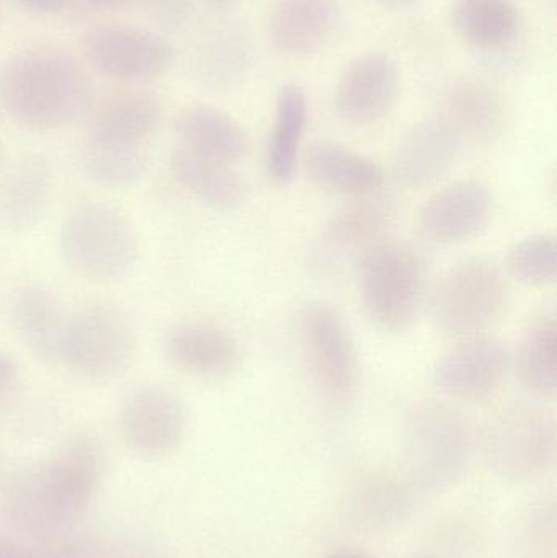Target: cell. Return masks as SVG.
I'll use <instances>...</instances> for the list:
<instances>
[{"label":"cell","mask_w":557,"mask_h":558,"mask_svg":"<svg viewBox=\"0 0 557 558\" xmlns=\"http://www.w3.org/2000/svg\"><path fill=\"white\" fill-rule=\"evenodd\" d=\"M90 81L69 52L32 45L13 52L0 71V105L33 130H61L87 117Z\"/></svg>","instance_id":"6da1fadb"},{"label":"cell","mask_w":557,"mask_h":558,"mask_svg":"<svg viewBox=\"0 0 557 558\" xmlns=\"http://www.w3.org/2000/svg\"><path fill=\"white\" fill-rule=\"evenodd\" d=\"M100 442L92 435L65 441L45 464L25 472L13 490L16 520L33 531H52L87 507L104 477Z\"/></svg>","instance_id":"7a4b0ae2"},{"label":"cell","mask_w":557,"mask_h":558,"mask_svg":"<svg viewBox=\"0 0 557 558\" xmlns=\"http://www.w3.org/2000/svg\"><path fill=\"white\" fill-rule=\"evenodd\" d=\"M61 252L78 277L95 282L121 281L140 260V234L126 213L110 203L88 199L65 216Z\"/></svg>","instance_id":"3957f363"},{"label":"cell","mask_w":557,"mask_h":558,"mask_svg":"<svg viewBox=\"0 0 557 558\" xmlns=\"http://www.w3.org/2000/svg\"><path fill=\"white\" fill-rule=\"evenodd\" d=\"M360 291L366 317L383 333L411 330L424 307L427 264L408 241L385 242L360 262Z\"/></svg>","instance_id":"277c9868"},{"label":"cell","mask_w":557,"mask_h":558,"mask_svg":"<svg viewBox=\"0 0 557 558\" xmlns=\"http://www.w3.org/2000/svg\"><path fill=\"white\" fill-rule=\"evenodd\" d=\"M509 299L506 271L489 258H470L438 282L432 315L445 337L464 340L493 327L506 312Z\"/></svg>","instance_id":"5b68a950"},{"label":"cell","mask_w":557,"mask_h":558,"mask_svg":"<svg viewBox=\"0 0 557 558\" xmlns=\"http://www.w3.org/2000/svg\"><path fill=\"white\" fill-rule=\"evenodd\" d=\"M294 335L314 387L330 402H349L359 390L360 360L342 315L324 302H307L298 308Z\"/></svg>","instance_id":"8992f818"},{"label":"cell","mask_w":557,"mask_h":558,"mask_svg":"<svg viewBox=\"0 0 557 558\" xmlns=\"http://www.w3.org/2000/svg\"><path fill=\"white\" fill-rule=\"evenodd\" d=\"M136 351L130 320L111 305L94 304L68 317L61 364L95 383L126 373Z\"/></svg>","instance_id":"52a82bcc"},{"label":"cell","mask_w":557,"mask_h":558,"mask_svg":"<svg viewBox=\"0 0 557 558\" xmlns=\"http://www.w3.org/2000/svg\"><path fill=\"white\" fill-rule=\"evenodd\" d=\"M88 64L123 84H146L164 77L175 61L173 46L162 36L126 23L94 26L82 38Z\"/></svg>","instance_id":"ba28073f"},{"label":"cell","mask_w":557,"mask_h":558,"mask_svg":"<svg viewBox=\"0 0 557 558\" xmlns=\"http://www.w3.org/2000/svg\"><path fill=\"white\" fill-rule=\"evenodd\" d=\"M398 62L386 52L373 51L350 62L336 88V111L343 123L363 128L391 113L401 95Z\"/></svg>","instance_id":"9c48e42d"},{"label":"cell","mask_w":557,"mask_h":558,"mask_svg":"<svg viewBox=\"0 0 557 558\" xmlns=\"http://www.w3.org/2000/svg\"><path fill=\"white\" fill-rule=\"evenodd\" d=\"M186 415L180 397L162 384H144L124 400L120 429L137 454L162 456L172 451L185 432Z\"/></svg>","instance_id":"30bf717a"},{"label":"cell","mask_w":557,"mask_h":558,"mask_svg":"<svg viewBox=\"0 0 557 558\" xmlns=\"http://www.w3.org/2000/svg\"><path fill=\"white\" fill-rule=\"evenodd\" d=\"M510 367L509 348L489 335L460 340L441 356L434 369V384L447 396L480 400L499 390Z\"/></svg>","instance_id":"8fae6325"},{"label":"cell","mask_w":557,"mask_h":558,"mask_svg":"<svg viewBox=\"0 0 557 558\" xmlns=\"http://www.w3.org/2000/svg\"><path fill=\"white\" fill-rule=\"evenodd\" d=\"M493 213V193L481 180H460L431 196L421 216L419 232L435 245H453L483 231Z\"/></svg>","instance_id":"7c38bea8"},{"label":"cell","mask_w":557,"mask_h":558,"mask_svg":"<svg viewBox=\"0 0 557 558\" xmlns=\"http://www.w3.org/2000/svg\"><path fill=\"white\" fill-rule=\"evenodd\" d=\"M396 215L398 209L388 196L373 193L353 198L327 222L323 254L336 262H362L373 248L389 239Z\"/></svg>","instance_id":"4fadbf2b"},{"label":"cell","mask_w":557,"mask_h":558,"mask_svg":"<svg viewBox=\"0 0 557 558\" xmlns=\"http://www.w3.org/2000/svg\"><path fill=\"white\" fill-rule=\"evenodd\" d=\"M167 356L186 376L211 383L231 379L242 364L234 335L203 322L177 325L167 338Z\"/></svg>","instance_id":"5bb4252c"},{"label":"cell","mask_w":557,"mask_h":558,"mask_svg":"<svg viewBox=\"0 0 557 558\" xmlns=\"http://www.w3.org/2000/svg\"><path fill=\"white\" fill-rule=\"evenodd\" d=\"M461 137L444 118L415 124L395 157V179L405 189L431 185L448 172L460 154Z\"/></svg>","instance_id":"9a60e30c"},{"label":"cell","mask_w":557,"mask_h":558,"mask_svg":"<svg viewBox=\"0 0 557 558\" xmlns=\"http://www.w3.org/2000/svg\"><path fill=\"white\" fill-rule=\"evenodd\" d=\"M164 107L146 90L113 92L88 110V140L143 146L162 123Z\"/></svg>","instance_id":"2e32d148"},{"label":"cell","mask_w":557,"mask_h":558,"mask_svg":"<svg viewBox=\"0 0 557 558\" xmlns=\"http://www.w3.org/2000/svg\"><path fill=\"white\" fill-rule=\"evenodd\" d=\"M303 160L307 179L332 195L362 198L378 193L385 183V172L375 160L336 141H314Z\"/></svg>","instance_id":"e0dca14e"},{"label":"cell","mask_w":557,"mask_h":558,"mask_svg":"<svg viewBox=\"0 0 557 558\" xmlns=\"http://www.w3.org/2000/svg\"><path fill=\"white\" fill-rule=\"evenodd\" d=\"M340 16L337 0H280L268 20V35L283 54H313L332 38Z\"/></svg>","instance_id":"ac0fdd59"},{"label":"cell","mask_w":557,"mask_h":558,"mask_svg":"<svg viewBox=\"0 0 557 558\" xmlns=\"http://www.w3.org/2000/svg\"><path fill=\"white\" fill-rule=\"evenodd\" d=\"M445 121L461 141L489 146L502 137L509 121V107L497 88L484 81L457 82L445 98Z\"/></svg>","instance_id":"d6986e66"},{"label":"cell","mask_w":557,"mask_h":558,"mask_svg":"<svg viewBox=\"0 0 557 558\" xmlns=\"http://www.w3.org/2000/svg\"><path fill=\"white\" fill-rule=\"evenodd\" d=\"M179 146L235 166L251 149L247 131L231 114L208 104L186 105L175 120Z\"/></svg>","instance_id":"ffe728a7"},{"label":"cell","mask_w":557,"mask_h":558,"mask_svg":"<svg viewBox=\"0 0 557 558\" xmlns=\"http://www.w3.org/2000/svg\"><path fill=\"white\" fill-rule=\"evenodd\" d=\"M13 322L23 343L38 360L61 364L68 315L56 295L41 284H26L16 292L12 305Z\"/></svg>","instance_id":"44dd1931"},{"label":"cell","mask_w":557,"mask_h":558,"mask_svg":"<svg viewBox=\"0 0 557 558\" xmlns=\"http://www.w3.org/2000/svg\"><path fill=\"white\" fill-rule=\"evenodd\" d=\"M170 170L190 195L218 211L239 208L247 196V186L234 166L199 156L185 147L173 150Z\"/></svg>","instance_id":"7402d4cb"},{"label":"cell","mask_w":557,"mask_h":558,"mask_svg":"<svg viewBox=\"0 0 557 558\" xmlns=\"http://www.w3.org/2000/svg\"><path fill=\"white\" fill-rule=\"evenodd\" d=\"M51 192L49 163L38 156L26 157L10 172L0 190V226L12 232L35 228L48 209Z\"/></svg>","instance_id":"603a6c76"},{"label":"cell","mask_w":557,"mask_h":558,"mask_svg":"<svg viewBox=\"0 0 557 558\" xmlns=\"http://www.w3.org/2000/svg\"><path fill=\"white\" fill-rule=\"evenodd\" d=\"M306 123V92L298 84L283 85L278 92L274 130L267 149V173L275 185L284 186L293 180Z\"/></svg>","instance_id":"cb8c5ba5"},{"label":"cell","mask_w":557,"mask_h":558,"mask_svg":"<svg viewBox=\"0 0 557 558\" xmlns=\"http://www.w3.org/2000/svg\"><path fill=\"white\" fill-rule=\"evenodd\" d=\"M251 62L247 36L231 23H222L203 36L193 58V74L209 88H228L241 81Z\"/></svg>","instance_id":"d4e9b609"},{"label":"cell","mask_w":557,"mask_h":558,"mask_svg":"<svg viewBox=\"0 0 557 558\" xmlns=\"http://www.w3.org/2000/svg\"><path fill=\"white\" fill-rule=\"evenodd\" d=\"M519 10L512 0H455L451 25L467 45L502 48L519 32Z\"/></svg>","instance_id":"484cf974"},{"label":"cell","mask_w":557,"mask_h":558,"mask_svg":"<svg viewBox=\"0 0 557 558\" xmlns=\"http://www.w3.org/2000/svg\"><path fill=\"white\" fill-rule=\"evenodd\" d=\"M517 377L535 396H555L557 390V320L553 311L536 315L520 341Z\"/></svg>","instance_id":"4316f807"},{"label":"cell","mask_w":557,"mask_h":558,"mask_svg":"<svg viewBox=\"0 0 557 558\" xmlns=\"http://www.w3.org/2000/svg\"><path fill=\"white\" fill-rule=\"evenodd\" d=\"M81 166L87 179L97 185L123 189L144 175L147 159L143 146L88 140L82 150Z\"/></svg>","instance_id":"83f0119b"},{"label":"cell","mask_w":557,"mask_h":558,"mask_svg":"<svg viewBox=\"0 0 557 558\" xmlns=\"http://www.w3.org/2000/svg\"><path fill=\"white\" fill-rule=\"evenodd\" d=\"M507 274L526 286H548L557 274V242L553 234H536L517 242L507 255Z\"/></svg>","instance_id":"f1b7e54d"},{"label":"cell","mask_w":557,"mask_h":558,"mask_svg":"<svg viewBox=\"0 0 557 558\" xmlns=\"http://www.w3.org/2000/svg\"><path fill=\"white\" fill-rule=\"evenodd\" d=\"M146 12L166 28H179L189 22L195 0H141Z\"/></svg>","instance_id":"f546056e"},{"label":"cell","mask_w":557,"mask_h":558,"mask_svg":"<svg viewBox=\"0 0 557 558\" xmlns=\"http://www.w3.org/2000/svg\"><path fill=\"white\" fill-rule=\"evenodd\" d=\"M19 364L10 354L0 353V400L15 386Z\"/></svg>","instance_id":"4dcf8cb0"},{"label":"cell","mask_w":557,"mask_h":558,"mask_svg":"<svg viewBox=\"0 0 557 558\" xmlns=\"http://www.w3.org/2000/svg\"><path fill=\"white\" fill-rule=\"evenodd\" d=\"M7 2L35 15H55L62 7V0H7Z\"/></svg>","instance_id":"1f68e13d"},{"label":"cell","mask_w":557,"mask_h":558,"mask_svg":"<svg viewBox=\"0 0 557 558\" xmlns=\"http://www.w3.org/2000/svg\"><path fill=\"white\" fill-rule=\"evenodd\" d=\"M84 2L95 7V9L118 10L126 7L131 0H84Z\"/></svg>","instance_id":"d6a6232c"},{"label":"cell","mask_w":557,"mask_h":558,"mask_svg":"<svg viewBox=\"0 0 557 558\" xmlns=\"http://www.w3.org/2000/svg\"><path fill=\"white\" fill-rule=\"evenodd\" d=\"M378 5L385 7L389 10L408 9V7L414 5L419 0H375Z\"/></svg>","instance_id":"836d02e7"},{"label":"cell","mask_w":557,"mask_h":558,"mask_svg":"<svg viewBox=\"0 0 557 558\" xmlns=\"http://www.w3.org/2000/svg\"><path fill=\"white\" fill-rule=\"evenodd\" d=\"M206 2L211 3L216 9H231L239 0H206Z\"/></svg>","instance_id":"e575fe53"},{"label":"cell","mask_w":557,"mask_h":558,"mask_svg":"<svg viewBox=\"0 0 557 558\" xmlns=\"http://www.w3.org/2000/svg\"><path fill=\"white\" fill-rule=\"evenodd\" d=\"M0 163H2V150H0Z\"/></svg>","instance_id":"d590c367"}]
</instances>
